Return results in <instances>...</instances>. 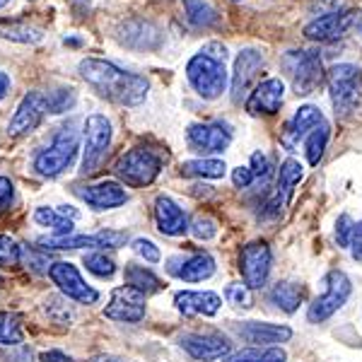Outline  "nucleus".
Segmentation results:
<instances>
[{
  "label": "nucleus",
  "mask_w": 362,
  "mask_h": 362,
  "mask_svg": "<svg viewBox=\"0 0 362 362\" xmlns=\"http://www.w3.org/2000/svg\"><path fill=\"white\" fill-rule=\"evenodd\" d=\"M254 181H256V174L251 172V167H235L232 169V184H235L237 189H249Z\"/></svg>",
  "instance_id": "45"
},
{
  "label": "nucleus",
  "mask_w": 362,
  "mask_h": 362,
  "mask_svg": "<svg viewBox=\"0 0 362 362\" xmlns=\"http://www.w3.org/2000/svg\"><path fill=\"white\" fill-rule=\"evenodd\" d=\"M80 150V136L73 126H63L56 133L51 145H46L44 150H39V155L34 157V172L44 179H56L61 177L66 169L73 167L75 157Z\"/></svg>",
  "instance_id": "3"
},
{
  "label": "nucleus",
  "mask_w": 362,
  "mask_h": 362,
  "mask_svg": "<svg viewBox=\"0 0 362 362\" xmlns=\"http://www.w3.org/2000/svg\"><path fill=\"white\" fill-rule=\"evenodd\" d=\"M326 87L338 116H348L362 102V70L353 63H338L326 70Z\"/></svg>",
  "instance_id": "4"
},
{
  "label": "nucleus",
  "mask_w": 362,
  "mask_h": 362,
  "mask_svg": "<svg viewBox=\"0 0 362 362\" xmlns=\"http://www.w3.org/2000/svg\"><path fill=\"white\" fill-rule=\"evenodd\" d=\"M61 215H66L68 220H78L80 218V213H78V208H73V206H58L56 208Z\"/></svg>",
  "instance_id": "51"
},
{
  "label": "nucleus",
  "mask_w": 362,
  "mask_h": 362,
  "mask_svg": "<svg viewBox=\"0 0 362 362\" xmlns=\"http://www.w3.org/2000/svg\"><path fill=\"white\" fill-rule=\"evenodd\" d=\"M309 10H312V13L319 10V15H329V13H336V10H343V0H312Z\"/></svg>",
  "instance_id": "47"
},
{
  "label": "nucleus",
  "mask_w": 362,
  "mask_h": 362,
  "mask_svg": "<svg viewBox=\"0 0 362 362\" xmlns=\"http://www.w3.org/2000/svg\"><path fill=\"white\" fill-rule=\"evenodd\" d=\"M225 300L230 302L232 307H242L249 309L254 305V297H251V288L247 283H230L225 288Z\"/></svg>",
  "instance_id": "37"
},
{
  "label": "nucleus",
  "mask_w": 362,
  "mask_h": 362,
  "mask_svg": "<svg viewBox=\"0 0 362 362\" xmlns=\"http://www.w3.org/2000/svg\"><path fill=\"white\" fill-rule=\"evenodd\" d=\"M10 75L8 73H3V70H0V99H5L8 97V92H10Z\"/></svg>",
  "instance_id": "50"
},
{
  "label": "nucleus",
  "mask_w": 362,
  "mask_h": 362,
  "mask_svg": "<svg viewBox=\"0 0 362 362\" xmlns=\"http://www.w3.org/2000/svg\"><path fill=\"white\" fill-rule=\"evenodd\" d=\"M75 107V90L49 92V114H66Z\"/></svg>",
  "instance_id": "41"
},
{
  "label": "nucleus",
  "mask_w": 362,
  "mask_h": 362,
  "mask_svg": "<svg viewBox=\"0 0 362 362\" xmlns=\"http://www.w3.org/2000/svg\"><path fill=\"white\" fill-rule=\"evenodd\" d=\"M167 271L179 280H184V283H203L215 273V259L208 251H198L189 259H172Z\"/></svg>",
  "instance_id": "24"
},
{
  "label": "nucleus",
  "mask_w": 362,
  "mask_h": 362,
  "mask_svg": "<svg viewBox=\"0 0 362 362\" xmlns=\"http://www.w3.org/2000/svg\"><path fill=\"white\" fill-rule=\"evenodd\" d=\"M288 353L280 346H251L230 353L223 362H285Z\"/></svg>",
  "instance_id": "28"
},
{
  "label": "nucleus",
  "mask_w": 362,
  "mask_h": 362,
  "mask_svg": "<svg viewBox=\"0 0 362 362\" xmlns=\"http://www.w3.org/2000/svg\"><path fill=\"white\" fill-rule=\"evenodd\" d=\"M235 3H242V0H235Z\"/></svg>",
  "instance_id": "55"
},
{
  "label": "nucleus",
  "mask_w": 362,
  "mask_h": 362,
  "mask_svg": "<svg viewBox=\"0 0 362 362\" xmlns=\"http://www.w3.org/2000/svg\"><path fill=\"white\" fill-rule=\"evenodd\" d=\"M15 201V186L8 177H0V215H5L13 208Z\"/></svg>",
  "instance_id": "44"
},
{
  "label": "nucleus",
  "mask_w": 362,
  "mask_h": 362,
  "mask_svg": "<svg viewBox=\"0 0 362 362\" xmlns=\"http://www.w3.org/2000/svg\"><path fill=\"white\" fill-rule=\"evenodd\" d=\"M0 37L17 44H39L44 39V29L25 20H0Z\"/></svg>",
  "instance_id": "27"
},
{
  "label": "nucleus",
  "mask_w": 362,
  "mask_h": 362,
  "mask_svg": "<svg viewBox=\"0 0 362 362\" xmlns=\"http://www.w3.org/2000/svg\"><path fill=\"white\" fill-rule=\"evenodd\" d=\"M271 268H273L271 247L266 242H261V239L249 242L247 247H242V251H239V273H242V280L251 290L264 288L268 278H271Z\"/></svg>",
  "instance_id": "9"
},
{
  "label": "nucleus",
  "mask_w": 362,
  "mask_h": 362,
  "mask_svg": "<svg viewBox=\"0 0 362 362\" xmlns=\"http://www.w3.org/2000/svg\"><path fill=\"white\" fill-rule=\"evenodd\" d=\"M358 20H360V13L353 8H343L329 15H319L305 27V37L309 42H319V44L338 42V39H343L350 29L358 25Z\"/></svg>",
  "instance_id": "10"
},
{
  "label": "nucleus",
  "mask_w": 362,
  "mask_h": 362,
  "mask_svg": "<svg viewBox=\"0 0 362 362\" xmlns=\"http://www.w3.org/2000/svg\"><path fill=\"white\" fill-rule=\"evenodd\" d=\"M271 169H273V165H271V160L261 153H254L251 155V172L256 174V181H261V179H268L271 177Z\"/></svg>",
  "instance_id": "43"
},
{
  "label": "nucleus",
  "mask_w": 362,
  "mask_h": 362,
  "mask_svg": "<svg viewBox=\"0 0 362 362\" xmlns=\"http://www.w3.org/2000/svg\"><path fill=\"white\" fill-rule=\"evenodd\" d=\"M324 121L326 119H324V114H321L319 107H314V104H305V107L297 109L295 116L290 119V124H288V128H285V133L280 140H283V145L288 150H295L297 143L305 140L309 133H312L314 128H319Z\"/></svg>",
  "instance_id": "23"
},
{
  "label": "nucleus",
  "mask_w": 362,
  "mask_h": 362,
  "mask_svg": "<svg viewBox=\"0 0 362 362\" xmlns=\"http://www.w3.org/2000/svg\"><path fill=\"white\" fill-rule=\"evenodd\" d=\"M227 172L223 160H210V157H201V160H189L179 169L181 177L189 179H223Z\"/></svg>",
  "instance_id": "29"
},
{
  "label": "nucleus",
  "mask_w": 362,
  "mask_h": 362,
  "mask_svg": "<svg viewBox=\"0 0 362 362\" xmlns=\"http://www.w3.org/2000/svg\"><path fill=\"white\" fill-rule=\"evenodd\" d=\"M42 362H73V360L66 353H61V350H46V353H42Z\"/></svg>",
  "instance_id": "49"
},
{
  "label": "nucleus",
  "mask_w": 362,
  "mask_h": 362,
  "mask_svg": "<svg viewBox=\"0 0 362 362\" xmlns=\"http://www.w3.org/2000/svg\"><path fill=\"white\" fill-rule=\"evenodd\" d=\"M350 293H353V283L343 271H329L324 276V293L309 305L307 309V319L312 324H324L326 319H331L334 314L348 302Z\"/></svg>",
  "instance_id": "7"
},
{
  "label": "nucleus",
  "mask_w": 362,
  "mask_h": 362,
  "mask_svg": "<svg viewBox=\"0 0 362 362\" xmlns=\"http://www.w3.org/2000/svg\"><path fill=\"white\" fill-rule=\"evenodd\" d=\"M283 68L300 97L317 92L326 80L324 63H321V56L317 51H288L283 56Z\"/></svg>",
  "instance_id": "5"
},
{
  "label": "nucleus",
  "mask_w": 362,
  "mask_h": 362,
  "mask_svg": "<svg viewBox=\"0 0 362 362\" xmlns=\"http://www.w3.org/2000/svg\"><path fill=\"white\" fill-rule=\"evenodd\" d=\"M85 266L97 278H112L116 273V261L107 256L104 251H95V254H85Z\"/></svg>",
  "instance_id": "35"
},
{
  "label": "nucleus",
  "mask_w": 362,
  "mask_h": 362,
  "mask_svg": "<svg viewBox=\"0 0 362 362\" xmlns=\"http://www.w3.org/2000/svg\"><path fill=\"white\" fill-rule=\"evenodd\" d=\"M92 362H126V360L116 358V355H107V353H102V355H95V358H92Z\"/></svg>",
  "instance_id": "53"
},
{
  "label": "nucleus",
  "mask_w": 362,
  "mask_h": 362,
  "mask_svg": "<svg viewBox=\"0 0 362 362\" xmlns=\"http://www.w3.org/2000/svg\"><path fill=\"white\" fill-rule=\"evenodd\" d=\"M355 227H358V223H355V220L350 218L348 213L338 215V220H336V242H338V247H343V249L353 247Z\"/></svg>",
  "instance_id": "38"
},
{
  "label": "nucleus",
  "mask_w": 362,
  "mask_h": 362,
  "mask_svg": "<svg viewBox=\"0 0 362 362\" xmlns=\"http://www.w3.org/2000/svg\"><path fill=\"white\" fill-rule=\"evenodd\" d=\"M268 300H271V305H276L280 312L295 314L302 302H305V288L297 283H290V280H280V283H276L271 288Z\"/></svg>",
  "instance_id": "26"
},
{
  "label": "nucleus",
  "mask_w": 362,
  "mask_h": 362,
  "mask_svg": "<svg viewBox=\"0 0 362 362\" xmlns=\"http://www.w3.org/2000/svg\"><path fill=\"white\" fill-rule=\"evenodd\" d=\"M44 312H46V317L54 319L56 324H70V321H73V312H70L61 297H49V300L44 302Z\"/></svg>",
  "instance_id": "40"
},
{
  "label": "nucleus",
  "mask_w": 362,
  "mask_h": 362,
  "mask_svg": "<svg viewBox=\"0 0 362 362\" xmlns=\"http://www.w3.org/2000/svg\"><path fill=\"white\" fill-rule=\"evenodd\" d=\"M179 346L198 362L225 360L232 353L230 338L223 334H186L181 336Z\"/></svg>",
  "instance_id": "17"
},
{
  "label": "nucleus",
  "mask_w": 362,
  "mask_h": 362,
  "mask_svg": "<svg viewBox=\"0 0 362 362\" xmlns=\"http://www.w3.org/2000/svg\"><path fill=\"white\" fill-rule=\"evenodd\" d=\"M264 68V54L256 49H244L242 54L237 56L235 61V70H232V99L239 104L244 99L247 102L249 90L254 85L259 70Z\"/></svg>",
  "instance_id": "19"
},
{
  "label": "nucleus",
  "mask_w": 362,
  "mask_h": 362,
  "mask_svg": "<svg viewBox=\"0 0 362 362\" xmlns=\"http://www.w3.org/2000/svg\"><path fill=\"white\" fill-rule=\"evenodd\" d=\"M22 256H25V261H27V268L32 266V271H37V273H49L51 266H54V264H49L46 256H39V254H34V251H22Z\"/></svg>",
  "instance_id": "46"
},
{
  "label": "nucleus",
  "mask_w": 362,
  "mask_h": 362,
  "mask_svg": "<svg viewBox=\"0 0 362 362\" xmlns=\"http://www.w3.org/2000/svg\"><path fill=\"white\" fill-rule=\"evenodd\" d=\"M124 278H126V285L140 290L143 295H155L165 288L162 280L157 278L153 271H148L145 266H138V264H128L126 271H124Z\"/></svg>",
  "instance_id": "30"
},
{
  "label": "nucleus",
  "mask_w": 362,
  "mask_h": 362,
  "mask_svg": "<svg viewBox=\"0 0 362 362\" xmlns=\"http://www.w3.org/2000/svg\"><path fill=\"white\" fill-rule=\"evenodd\" d=\"M75 194L95 210H112V208L124 206L128 201L126 189L119 181H99V184H92V186H80V189H75Z\"/></svg>",
  "instance_id": "20"
},
{
  "label": "nucleus",
  "mask_w": 362,
  "mask_h": 362,
  "mask_svg": "<svg viewBox=\"0 0 362 362\" xmlns=\"http://www.w3.org/2000/svg\"><path fill=\"white\" fill-rule=\"evenodd\" d=\"M350 254H353V259L362 264V239H355L353 247H350Z\"/></svg>",
  "instance_id": "52"
},
{
  "label": "nucleus",
  "mask_w": 362,
  "mask_h": 362,
  "mask_svg": "<svg viewBox=\"0 0 362 362\" xmlns=\"http://www.w3.org/2000/svg\"><path fill=\"white\" fill-rule=\"evenodd\" d=\"M225 46L210 44L194 54L186 63V80L194 87L198 97L213 99L223 97L227 90V68H225Z\"/></svg>",
  "instance_id": "2"
},
{
  "label": "nucleus",
  "mask_w": 362,
  "mask_h": 362,
  "mask_svg": "<svg viewBox=\"0 0 362 362\" xmlns=\"http://www.w3.org/2000/svg\"><path fill=\"white\" fill-rule=\"evenodd\" d=\"M162 169V157L148 148H133L116 160L114 172L124 184L133 189H145L157 179Z\"/></svg>",
  "instance_id": "6"
},
{
  "label": "nucleus",
  "mask_w": 362,
  "mask_h": 362,
  "mask_svg": "<svg viewBox=\"0 0 362 362\" xmlns=\"http://www.w3.org/2000/svg\"><path fill=\"white\" fill-rule=\"evenodd\" d=\"M49 278L54 280V285L68 297V300H75V302H80V305H95L99 300V293L85 283L78 266H73L70 261H58V264L51 266Z\"/></svg>",
  "instance_id": "14"
},
{
  "label": "nucleus",
  "mask_w": 362,
  "mask_h": 362,
  "mask_svg": "<svg viewBox=\"0 0 362 362\" xmlns=\"http://www.w3.org/2000/svg\"><path fill=\"white\" fill-rule=\"evenodd\" d=\"M5 360H13V362H32V360H34V353H32V348H27V346H15L13 353L5 355Z\"/></svg>",
  "instance_id": "48"
},
{
  "label": "nucleus",
  "mask_w": 362,
  "mask_h": 362,
  "mask_svg": "<svg viewBox=\"0 0 362 362\" xmlns=\"http://www.w3.org/2000/svg\"><path fill=\"white\" fill-rule=\"evenodd\" d=\"M128 235L121 230H102L97 235H70V237H42L37 244L44 249H119L126 244Z\"/></svg>",
  "instance_id": "12"
},
{
  "label": "nucleus",
  "mask_w": 362,
  "mask_h": 362,
  "mask_svg": "<svg viewBox=\"0 0 362 362\" xmlns=\"http://www.w3.org/2000/svg\"><path fill=\"white\" fill-rule=\"evenodd\" d=\"M34 220L44 227H51L54 237H70L73 235V227H75V220H68L66 215H61L56 208H37L34 210Z\"/></svg>",
  "instance_id": "32"
},
{
  "label": "nucleus",
  "mask_w": 362,
  "mask_h": 362,
  "mask_svg": "<svg viewBox=\"0 0 362 362\" xmlns=\"http://www.w3.org/2000/svg\"><path fill=\"white\" fill-rule=\"evenodd\" d=\"M112 145V121L102 114H92L85 121V150H83V174H95L107 160Z\"/></svg>",
  "instance_id": "8"
},
{
  "label": "nucleus",
  "mask_w": 362,
  "mask_h": 362,
  "mask_svg": "<svg viewBox=\"0 0 362 362\" xmlns=\"http://www.w3.org/2000/svg\"><path fill=\"white\" fill-rule=\"evenodd\" d=\"M49 114V95L39 90H32L22 97V102L17 104L13 119L8 124L10 136H27V133L37 131L39 124L44 121V116Z\"/></svg>",
  "instance_id": "11"
},
{
  "label": "nucleus",
  "mask_w": 362,
  "mask_h": 362,
  "mask_svg": "<svg viewBox=\"0 0 362 362\" xmlns=\"http://www.w3.org/2000/svg\"><path fill=\"white\" fill-rule=\"evenodd\" d=\"M237 334L254 346H278L293 338V329L285 324H268V321H244L237 326Z\"/></svg>",
  "instance_id": "22"
},
{
  "label": "nucleus",
  "mask_w": 362,
  "mask_h": 362,
  "mask_svg": "<svg viewBox=\"0 0 362 362\" xmlns=\"http://www.w3.org/2000/svg\"><path fill=\"white\" fill-rule=\"evenodd\" d=\"M189 232L198 242H210V239L218 235V223L213 218H208V215H198L194 223H191Z\"/></svg>",
  "instance_id": "39"
},
{
  "label": "nucleus",
  "mask_w": 362,
  "mask_h": 362,
  "mask_svg": "<svg viewBox=\"0 0 362 362\" xmlns=\"http://www.w3.org/2000/svg\"><path fill=\"white\" fill-rule=\"evenodd\" d=\"M155 223L157 230L167 237H181L189 232V218H186L184 208L174 203L169 196H157L155 201Z\"/></svg>",
  "instance_id": "25"
},
{
  "label": "nucleus",
  "mask_w": 362,
  "mask_h": 362,
  "mask_svg": "<svg viewBox=\"0 0 362 362\" xmlns=\"http://www.w3.org/2000/svg\"><path fill=\"white\" fill-rule=\"evenodd\" d=\"M283 99H285V83L283 80L266 78L249 92L244 107H247V112L251 116H273V114L280 112Z\"/></svg>",
  "instance_id": "18"
},
{
  "label": "nucleus",
  "mask_w": 362,
  "mask_h": 362,
  "mask_svg": "<svg viewBox=\"0 0 362 362\" xmlns=\"http://www.w3.org/2000/svg\"><path fill=\"white\" fill-rule=\"evenodd\" d=\"M302 177H305V167H302V162L295 160V157H288V160H285L278 169L276 191H273V196L268 198L264 218H280V215H283V210L288 208L295 186L300 184Z\"/></svg>",
  "instance_id": "13"
},
{
  "label": "nucleus",
  "mask_w": 362,
  "mask_h": 362,
  "mask_svg": "<svg viewBox=\"0 0 362 362\" xmlns=\"http://www.w3.org/2000/svg\"><path fill=\"white\" fill-rule=\"evenodd\" d=\"M184 13H186V20L198 29L215 27L220 22L218 10L210 3H206V0H184Z\"/></svg>",
  "instance_id": "31"
},
{
  "label": "nucleus",
  "mask_w": 362,
  "mask_h": 362,
  "mask_svg": "<svg viewBox=\"0 0 362 362\" xmlns=\"http://www.w3.org/2000/svg\"><path fill=\"white\" fill-rule=\"evenodd\" d=\"M80 78L85 80L99 97L121 107H140L148 99L150 83L143 75L128 73L112 61L102 58H83L78 66Z\"/></svg>",
  "instance_id": "1"
},
{
  "label": "nucleus",
  "mask_w": 362,
  "mask_h": 362,
  "mask_svg": "<svg viewBox=\"0 0 362 362\" xmlns=\"http://www.w3.org/2000/svg\"><path fill=\"white\" fill-rule=\"evenodd\" d=\"M22 317L17 312H0V346H22Z\"/></svg>",
  "instance_id": "34"
},
{
  "label": "nucleus",
  "mask_w": 362,
  "mask_h": 362,
  "mask_svg": "<svg viewBox=\"0 0 362 362\" xmlns=\"http://www.w3.org/2000/svg\"><path fill=\"white\" fill-rule=\"evenodd\" d=\"M133 251H136L138 256H143L148 264H157V261L162 259V254H160V247H157L155 242H150V239H145V237H138V239H133Z\"/></svg>",
  "instance_id": "42"
},
{
  "label": "nucleus",
  "mask_w": 362,
  "mask_h": 362,
  "mask_svg": "<svg viewBox=\"0 0 362 362\" xmlns=\"http://www.w3.org/2000/svg\"><path fill=\"white\" fill-rule=\"evenodd\" d=\"M174 305L184 317H215L223 307V297L210 290H181L174 295Z\"/></svg>",
  "instance_id": "21"
},
{
  "label": "nucleus",
  "mask_w": 362,
  "mask_h": 362,
  "mask_svg": "<svg viewBox=\"0 0 362 362\" xmlns=\"http://www.w3.org/2000/svg\"><path fill=\"white\" fill-rule=\"evenodd\" d=\"M22 259V247L15 242L13 237L0 235V268H15L20 266Z\"/></svg>",
  "instance_id": "36"
},
{
  "label": "nucleus",
  "mask_w": 362,
  "mask_h": 362,
  "mask_svg": "<svg viewBox=\"0 0 362 362\" xmlns=\"http://www.w3.org/2000/svg\"><path fill=\"white\" fill-rule=\"evenodd\" d=\"M145 297L148 295H143L131 285H121L109 297V305L104 307V317L121 321V324H138L145 319Z\"/></svg>",
  "instance_id": "15"
},
{
  "label": "nucleus",
  "mask_w": 362,
  "mask_h": 362,
  "mask_svg": "<svg viewBox=\"0 0 362 362\" xmlns=\"http://www.w3.org/2000/svg\"><path fill=\"white\" fill-rule=\"evenodd\" d=\"M8 3H10V0H0V8H5Z\"/></svg>",
  "instance_id": "54"
},
{
  "label": "nucleus",
  "mask_w": 362,
  "mask_h": 362,
  "mask_svg": "<svg viewBox=\"0 0 362 362\" xmlns=\"http://www.w3.org/2000/svg\"><path fill=\"white\" fill-rule=\"evenodd\" d=\"M329 138H331V126L329 121H324L319 128H314L312 133L305 138V155H307V162L312 167H317L321 162V157L326 153V145H329Z\"/></svg>",
  "instance_id": "33"
},
{
  "label": "nucleus",
  "mask_w": 362,
  "mask_h": 362,
  "mask_svg": "<svg viewBox=\"0 0 362 362\" xmlns=\"http://www.w3.org/2000/svg\"><path fill=\"white\" fill-rule=\"evenodd\" d=\"M189 148L198 155H218L230 148L232 131L223 124H191L186 131Z\"/></svg>",
  "instance_id": "16"
}]
</instances>
